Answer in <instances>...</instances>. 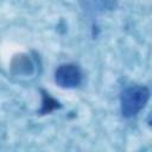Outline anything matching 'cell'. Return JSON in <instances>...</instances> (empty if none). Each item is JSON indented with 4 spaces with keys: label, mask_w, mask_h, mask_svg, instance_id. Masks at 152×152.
<instances>
[{
    "label": "cell",
    "mask_w": 152,
    "mask_h": 152,
    "mask_svg": "<svg viewBox=\"0 0 152 152\" xmlns=\"http://www.w3.org/2000/svg\"><path fill=\"white\" fill-rule=\"evenodd\" d=\"M148 90L145 87H134L127 89L122 95V113L127 116L135 115L146 103Z\"/></svg>",
    "instance_id": "6da1fadb"
},
{
    "label": "cell",
    "mask_w": 152,
    "mask_h": 152,
    "mask_svg": "<svg viewBox=\"0 0 152 152\" xmlns=\"http://www.w3.org/2000/svg\"><path fill=\"white\" fill-rule=\"evenodd\" d=\"M56 82L62 87H75L81 82V72L74 64H65L56 71Z\"/></svg>",
    "instance_id": "7a4b0ae2"
}]
</instances>
